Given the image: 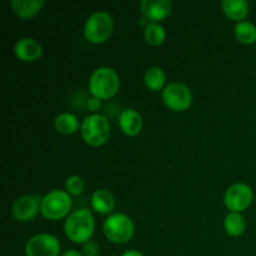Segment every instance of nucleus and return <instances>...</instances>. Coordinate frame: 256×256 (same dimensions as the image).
Wrapping results in <instances>:
<instances>
[{"instance_id": "nucleus-2", "label": "nucleus", "mask_w": 256, "mask_h": 256, "mask_svg": "<svg viewBox=\"0 0 256 256\" xmlns=\"http://www.w3.org/2000/svg\"><path fill=\"white\" fill-rule=\"evenodd\" d=\"M89 92L100 100L110 99L119 92L120 79L112 68L100 66L92 72L89 79Z\"/></svg>"}, {"instance_id": "nucleus-9", "label": "nucleus", "mask_w": 256, "mask_h": 256, "mask_svg": "<svg viewBox=\"0 0 256 256\" xmlns=\"http://www.w3.org/2000/svg\"><path fill=\"white\" fill-rule=\"evenodd\" d=\"M254 199L252 189L245 182H236L226 190L224 195L225 206L234 212H242L252 205Z\"/></svg>"}, {"instance_id": "nucleus-26", "label": "nucleus", "mask_w": 256, "mask_h": 256, "mask_svg": "<svg viewBox=\"0 0 256 256\" xmlns=\"http://www.w3.org/2000/svg\"><path fill=\"white\" fill-rule=\"evenodd\" d=\"M62 256H84L78 250H66L65 252H62Z\"/></svg>"}, {"instance_id": "nucleus-15", "label": "nucleus", "mask_w": 256, "mask_h": 256, "mask_svg": "<svg viewBox=\"0 0 256 256\" xmlns=\"http://www.w3.org/2000/svg\"><path fill=\"white\" fill-rule=\"evenodd\" d=\"M222 10L229 19L240 22L249 15L250 5L246 0H224L222 2Z\"/></svg>"}, {"instance_id": "nucleus-7", "label": "nucleus", "mask_w": 256, "mask_h": 256, "mask_svg": "<svg viewBox=\"0 0 256 256\" xmlns=\"http://www.w3.org/2000/svg\"><path fill=\"white\" fill-rule=\"evenodd\" d=\"M162 100L170 110L185 112L192 104V94L186 85L182 82H170L162 92Z\"/></svg>"}, {"instance_id": "nucleus-22", "label": "nucleus", "mask_w": 256, "mask_h": 256, "mask_svg": "<svg viewBox=\"0 0 256 256\" xmlns=\"http://www.w3.org/2000/svg\"><path fill=\"white\" fill-rule=\"evenodd\" d=\"M65 189L72 196H79L85 189V182L79 175H70L65 182Z\"/></svg>"}, {"instance_id": "nucleus-12", "label": "nucleus", "mask_w": 256, "mask_h": 256, "mask_svg": "<svg viewBox=\"0 0 256 256\" xmlns=\"http://www.w3.org/2000/svg\"><path fill=\"white\" fill-rule=\"evenodd\" d=\"M14 52L19 60L25 62H32L42 56V46L39 42L32 39V38H22L15 42Z\"/></svg>"}, {"instance_id": "nucleus-8", "label": "nucleus", "mask_w": 256, "mask_h": 256, "mask_svg": "<svg viewBox=\"0 0 256 256\" xmlns=\"http://www.w3.org/2000/svg\"><path fill=\"white\" fill-rule=\"evenodd\" d=\"M62 244L55 235L42 232L32 239L25 245L26 256H59Z\"/></svg>"}, {"instance_id": "nucleus-3", "label": "nucleus", "mask_w": 256, "mask_h": 256, "mask_svg": "<svg viewBox=\"0 0 256 256\" xmlns=\"http://www.w3.org/2000/svg\"><path fill=\"white\" fill-rule=\"evenodd\" d=\"M105 238L114 244H126L134 236L135 225L126 214H110L102 224Z\"/></svg>"}, {"instance_id": "nucleus-25", "label": "nucleus", "mask_w": 256, "mask_h": 256, "mask_svg": "<svg viewBox=\"0 0 256 256\" xmlns=\"http://www.w3.org/2000/svg\"><path fill=\"white\" fill-rule=\"evenodd\" d=\"M120 256H144V254L140 252L139 250H128V252H122Z\"/></svg>"}, {"instance_id": "nucleus-4", "label": "nucleus", "mask_w": 256, "mask_h": 256, "mask_svg": "<svg viewBox=\"0 0 256 256\" xmlns=\"http://www.w3.org/2000/svg\"><path fill=\"white\" fill-rule=\"evenodd\" d=\"M72 206V195L69 192L64 190H52L42 198L40 212L48 220H60L69 216Z\"/></svg>"}, {"instance_id": "nucleus-11", "label": "nucleus", "mask_w": 256, "mask_h": 256, "mask_svg": "<svg viewBox=\"0 0 256 256\" xmlns=\"http://www.w3.org/2000/svg\"><path fill=\"white\" fill-rule=\"evenodd\" d=\"M140 9L145 19L159 22L172 14V2L170 0H142Z\"/></svg>"}, {"instance_id": "nucleus-6", "label": "nucleus", "mask_w": 256, "mask_h": 256, "mask_svg": "<svg viewBox=\"0 0 256 256\" xmlns=\"http://www.w3.org/2000/svg\"><path fill=\"white\" fill-rule=\"evenodd\" d=\"M114 20L106 12H95L86 19L84 25L85 39L92 44L104 42L112 36Z\"/></svg>"}, {"instance_id": "nucleus-21", "label": "nucleus", "mask_w": 256, "mask_h": 256, "mask_svg": "<svg viewBox=\"0 0 256 256\" xmlns=\"http://www.w3.org/2000/svg\"><path fill=\"white\" fill-rule=\"evenodd\" d=\"M235 36L242 44L252 45L256 42V26L252 22H240L235 25Z\"/></svg>"}, {"instance_id": "nucleus-5", "label": "nucleus", "mask_w": 256, "mask_h": 256, "mask_svg": "<svg viewBox=\"0 0 256 256\" xmlns=\"http://www.w3.org/2000/svg\"><path fill=\"white\" fill-rule=\"evenodd\" d=\"M80 132L90 146H100L105 144L110 136V122L102 114H92L85 118L80 126Z\"/></svg>"}, {"instance_id": "nucleus-13", "label": "nucleus", "mask_w": 256, "mask_h": 256, "mask_svg": "<svg viewBox=\"0 0 256 256\" xmlns=\"http://www.w3.org/2000/svg\"><path fill=\"white\" fill-rule=\"evenodd\" d=\"M120 130L128 136H135L142 129V119L135 109H125L119 116Z\"/></svg>"}, {"instance_id": "nucleus-17", "label": "nucleus", "mask_w": 256, "mask_h": 256, "mask_svg": "<svg viewBox=\"0 0 256 256\" xmlns=\"http://www.w3.org/2000/svg\"><path fill=\"white\" fill-rule=\"evenodd\" d=\"M224 228L228 235L232 238H238L244 234L245 229H246V220H245L244 215L242 212H230L225 216Z\"/></svg>"}, {"instance_id": "nucleus-24", "label": "nucleus", "mask_w": 256, "mask_h": 256, "mask_svg": "<svg viewBox=\"0 0 256 256\" xmlns=\"http://www.w3.org/2000/svg\"><path fill=\"white\" fill-rule=\"evenodd\" d=\"M88 105V109L90 110V112H92L94 114H98V110H100V108H102V100L98 99V98H90L89 100H88L86 102Z\"/></svg>"}, {"instance_id": "nucleus-14", "label": "nucleus", "mask_w": 256, "mask_h": 256, "mask_svg": "<svg viewBox=\"0 0 256 256\" xmlns=\"http://www.w3.org/2000/svg\"><path fill=\"white\" fill-rule=\"evenodd\" d=\"M90 202H92V209L102 215L110 214L115 208L114 195L106 189H99L94 192Z\"/></svg>"}, {"instance_id": "nucleus-1", "label": "nucleus", "mask_w": 256, "mask_h": 256, "mask_svg": "<svg viewBox=\"0 0 256 256\" xmlns=\"http://www.w3.org/2000/svg\"><path fill=\"white\" fill-rule=\"evenodd\" d=\"M95 220L86 208L70 212L64 224L65 235L75 244H86L94 235Z\"/></svg>"}, {"instance_id": "nucleus-19", "label": "nucleus", "mask_w": 256, "mask_h": 256, "mask_svg": "<svg viewBox=\"0 0 256 256\" xmlns=\"http://www.w3.org/2000/svg\"><path fill=\"white\" fill-rule=\"evenodd\" d=\"M144 82L148 89L152 90V92H160V90H164L165 88L166 75L162 68L152 66L148 69L144 74Z\"/></svg>"}, {"instance_id": "nucleus-18", "label": "nucleus", "mask_w": 256, "mask_h": 256, "mask_svg": "<svg viewBox=\"0 0 256 256\" xmlns=\"http://www.w3.org/2000/svg\"><path fill=\"white\" fill-rule=\"evenodd\" d=\"M55 129L64 135L74 134L79 130L80 125L79 119L72 112H62L55 118Z\"/></svg>"}, {"instance_id": "nucleus-23", "label": "nucleus", "mask_w": 256, "mask_h": 256, "mask_svg": "<svg viewBox=\"0 0 256 256\" xmlns=\"http://www.w3.org/2000/svg\"><path fill=\"white\" fill-rule=\"evenodd\" d=\"M82 252L85 256H99L100 255V246L95 242H88L82 246Z\"/></svg>"}, {"instance_id": "nucleus-10", "label": "nucleus", "mask_w": 256, "mask_h": 256, "mask_svg": "<svg viewBox=\"0 0 256 256\" xmlns=\"http://www.w3.org/2000/svg\"><path fill=\"white\" fill-rule=\"evenodd\" d=\"M42 198L38 195H24L18 198L12 204V215L18 222H30L40 210Z\"/></svg>"}, {"instance_id": "nucleus-20", "label": "nucleus", "mask_w": 256, "mask_h": 256, "mask_svg": "<svg viewBox=\"0 0 256 256\" xmlns=\"http://www.w3.org/2000/svg\"><path fill=\"white\" fill-rule=\"evenodd\" d=\"M144 38L148 44L159 46L165 42L166 32L160 22H148L144 28Z\"/></svg>"}, {"instance_id": "nucleus-16", "label": "nucleus", "mask_w": 256, "mask_h": 256, "mask_svg": "<svg viewBox=\"0 0 256 256\" xmlns=\"http://www.w3.org/2000/svg\"><path fill=\"white\" fill-rule=\"evenodd\" d=\"M10 6L18 16L22 19H30L42 9L44 2L42 0H12Z\"/></svg>"}]
</instances>
